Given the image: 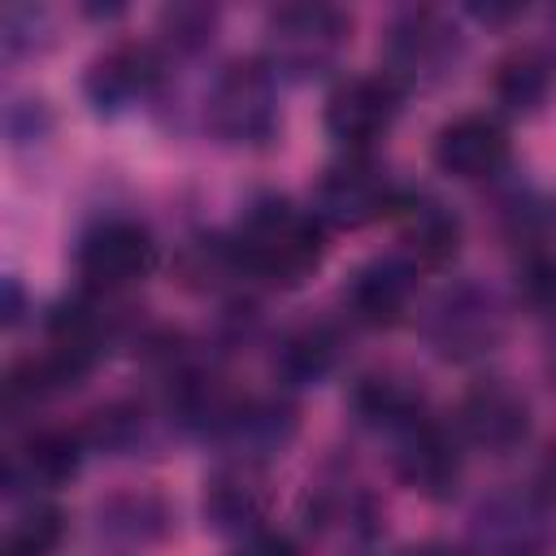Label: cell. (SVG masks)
Here are the masks:
<instances>
[{"label":"cell","mask_w":556,"mask_h":556,"mask_svg":"<svg viewBox=\"0 0 556 556\" xmlns=\"http://www.w3.org/2000/svg\"><path fill=\"white\" fill-rule=\"evenodd\" d=\"M334 334L326 326H304L295 334L282 339L278 348V369L291 378V382H317L330 365H334Z\"/></svg>","instance_id":"obj_20"},{"label":"cell","mask_w":556,"mask_h":556,"mask_svg":"<svg viewBox=\"0 0 556 556\" xmlns=\"http://www.w3.org/2000/svg\"><path fill=\"white\" fill-rule=\"evenodd\" d=\"M78 460H83V439H78V434H70V430H39V434L17 452V460L9 465V473H13V478L26 473V478L39 482V486H56V482L74 478Z\"/></svg>","instance_id":"obj_15"},{"label":"cell","mask_w":556,"mask_h":556,"mask_svg":"<svg viewBox=\"0 0 556 556\" xmlns=\"http://www.w3.org/2000/svg\"><path fill=\"white\" fill-rule=\"evenodd\" d=\"M156 261V248L135 222H100L78 243V274L96 291H122L139 282Z\"/></svg>","instance_id":"obj_5"},{"label":"cell","mask_w":556,"mask_h":556,"mask_svg":"<svg viewBox=\"0 0 556 556\" xmlns=\"http://www.w3.org/2000/svg\"><path fill=\"white\" fill-rule=\"evenodd\" d=\"M265 504H269V486H265V473H261L256 460L222 465V469L204 482V517H208L222 534L252 530V526L265 517Z\"/></svg>","instance_id":"obj_12"},{"label":"cell","mask_w":556,"mask_h":556,"mask_svg":"<svg viewBox=\"0 0 556 556\" xmlns=\"http://www.w3.org/2000/svg\"><path fill=\"white\" fill-rule=\"evenodd\" d=\"M165 22L174 26V39H178V43H195V39L208 35L213 13H204V9H169Z\"/></svg>","instance_id":"obj_22"},{"label":"cell","mask_w":556,"mask_h":556,"mask_svg":"<svg viewBox=\"0 0 556 556\" xmlns=\"http://www.w3.org/2000/svg\"><path fill=\"white\" fill-rule=\"evenodd\" d=\"M208 117L217 126V135L235 139V143H256L274 130L278 109H274V83L261 65H230L208 100Z\"/></svg>","instance_id":"obj_6"},{"label":"cell","mask_w":556,"mask_h":556,"mask_svg":"<svg viewBox=\"0 0 556 556\" xmlns=\"http://www.w3.org/2000/svg\"><path fill=\"white\" fill-rule=\"evenodd\" d=\"M547 87H552V65H547L539 52H530V48L504 56L500 70H495V96H500V104H508L513 113L539 109L543 96H547Z\"/></svg>","instance_id":"obj_18"},{"label":"cell","mask_w":556,"mask_h":556,"mask_svg":"<svg viewBox=\"0 0 556 556\" xmlns=\"http://www.w3.org/2000/svg\"><path fill=\"white\" fill-rule=\"evenodd\" d=\"M400 113V83L391 74L374 78H348L326 100V135L348 148V156L378 143Z\"/></svg>","instance_id":"obj_4"},{"label":"cell","mask_w":556,"mask_h":556,"mask_svg":"<svg viewBox=\"0 0 556 556\" xmlns=\"http://www.w3.org/2000/svg\"><path fill=\"white\" fill-rule=\"evenodd\" d=\"M352 404H356L361 421L387 426V430H395V434L421 417L417 395H413L404 382H391V378H361L356 391H352Z\"/></svg>","instance_id":"obj_19"},{"label":"cell","mask_w":556,"mask_h":556,"mask_svg":"<svg viewBox=\"0 0 556 556\" xmlns=\"http://www.w3.org/2000/svg\"><path fill=\"white\" fill-rule=\"evenodd\" d=\"M400 239L413 265H443L460 248V222L434 200H400Z\"/></svg>","instance_id":"obj_14"},{"label":"cell","mask_w":556,"mask_h":556,"mask_svg":"<svg viewBox=\"0 0 556 556\" xmlns=\"http://www.w3.org/2000/svg\"><path fill=\"white\" fill-rule=\"evenodd\" d=\"M61 530H65L61 508L35 504V508H26V513L13 521L9 539H4V556H48V552L61 543Z\"/></svg>","instance_id":"obj_21"},{"label":"cell","mask_w":556,"mask_h":556,"mask_svg":"<svg viewBox=\"0 0 556 556\" xmlns=\"http://www.w3.org/2000/svg\"><path fill=\"white\" fill-rule=\"evenodd\" d=\"M161 78V61L152 48L143 43H122L113 52H104L91 70H87V96L100 104V109H122L130 104L135 96L152 91Z\"/></svg>","instance_id":"obj_13"},{"label":"cell","mask_w":556,"mask_h":556,"mask_svg":"<svg viewBox=\"0 0 556 556\" xmlns=\"http://www.w3.org/2000/svg\"><path fill=\"white\" fill-rule=\"evenodd\" d=\"M460 43L456 30L430 13V9H413L404 13L391 30H387V61H391V78H408V83H434L447 74V65L456 61Z\"/></svg>","instance_id":"obj_7"},{"label":"cell","mask_w":556,"mask_h":556,"mask_svg":"<svg viewBox=\"0 0 556 556\" xmlns=\"http://www.w3.org/2000/svg\"><path fill=\"white\" fill-rule=\"evenodd\" d=\"M408 295H413V261L408 256H378V261L361 265L343 287L348 313L365 326L400 321V313L408 308Z\"/></svg>","instance_id":"obj_11"},{"label":"cell","mask_w":556,"mask_h":556,"mask_svg":"<svg viewBox=\"0 0 556 556\" xmlns=\"http://www.w3.org/2000/svg\"><path fill=\"white\" fill-rule=\"evenodd\" d=\"M539 482H543L547 495H556V447L547 452V460H543V469H539Z\"/></svg>","instance_id":"obj_24"},{"label":"cell","mask_w":556,"mask_h":556,"mask_svg":"<svg viewBox=\"0 0 556 556\" xmlns=\"http://www.w3.org/2000/svg\"><path fill=\"white\" fill-rule=\"evenodd\" d=\"M400 200L404 195L391 187V178L378 165L348 156L321 174V182L313 191V217L326 226H339V230H356V226H369V222L395 213Z\"/></svg>","instance_id":"obj_3"},{"label":"cell","mask_w":556,"mask_h":556,"mask_svg":"<svg viewBox=\"0 0 556 556\" xmlns=\"http://www.w3.org/2000/svg\"><path fill=\"white\" fill-rule=\"evenodd\" d=\"M434 339L443 343V352H456V356H469V352H482L491 339H495V313L486 300L460 291L443 304L439 313V330Z\"/></svg>","instance_id":"obj_17"},{"label":"cell","mask_w":556,"mask_h":556,"mask_svg":"<svg viewBox=\"0 0 556 556\" xmlns=\"http://www.w3.org/2000/svg\"><path fill=\"white\" fill-rule=\"evenodd\" d=\"M543 539V526L530 504H491L478 517V543L486 556H530Z\"/></svg>","instance_id":"obj_16"},{"label":"cell","mask_w":556,"mask_h":556,"mask_svg":"<svg viewBox=\"0 0 556 556\" xmlns=\"http://www.w3.org/2000/svg\"><path fill=\"white\" fill-rule=\"evenodd\" d=\"M456 426L469 443L486 447V452H508L526 439L530 430V408L526 400L504 387V382H478L465 400H460V413H456Z\"/></svg>","instance_id":"obj_10"},{"label":"cell","mask_w":556,"mask_h":556,"mask_svg":"<svg viewBox=\"0 0 556 556\" xmlns=\"http://www.w3.org/2000/svg\"><path fill=\"white\" fill-rule=\"evenodd\" d=\"M239 556H300V552H295V543L282 539V534H256L252 543H243Z\"/></svg>","instance_id":"obj_23"},{"label":"cell","mask_w":556,"mask_h":556,"mask_svg":"<svg viewBox=\"0 0 556 556\" xmlns=\"http://www.w3.org/2000/svg\"><path fill=\"white\" fill-rule=\"evenodd\" d=\"M348 39V17L330 4H282L269 13L265 43L274 70H287L295 78H308L326 70Z\"/></svg>","instance_id":"obj_2"},{"label":"cell","mask_w":556,"mask_h":556,"mask_svg":"<svg viewBox=\"0 0 556 556\" xmlns=\"http://www.w3.org/2000/svg\"><path fill=\"white\" fill-rule=\"evenodd\" d=\"M434 165L465 182L495 178L508 165V130L486 113H465L434 135Z\"/></svg>","instance_id":"obj_9"},{"label":"cell","mask_w":556,"mask_h":556,"mask_svg":"<svg viewBox=\"0 0 556 556\" xmlns=\"http://www.w3.org/2000/svg\"><path fill=\"white\" fill-rule=\"evenodd\" d=\"M321 248H326L321 243V222L313 213H300L287 200H261L243 217V226L230 243V256L252 278L291 287V282H300L317 269Z\"/></svg>","instance_id":"obj_1"},{"label":"cell","mask_w":556,"mask_h":556,"mask_svg":"<svg viewBox=\"0 0 556 556\" xmlns=\"http://www.w3.org/2000/svg\"><path fill=\"white\" fill-rule=\"evenodd\" d=\"M400 478L421 491L426 500H443L460 482V447L456 434L430 417H417L413 426L400 430V452H395Z\"/></svg>","instance_id":"obj_8"}]
</instances>
